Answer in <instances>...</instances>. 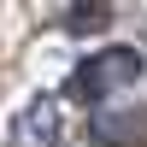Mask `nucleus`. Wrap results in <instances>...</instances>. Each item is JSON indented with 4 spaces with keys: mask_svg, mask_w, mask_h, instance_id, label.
<instances>
[{
    "mask_svg": "<svg viewBox=\"0 0 147 147\" xmlns=\"http://www.w3.org/2000/svg\"><path fill=\"white\" fill-rule=\"evenodd\" d=\"M136 82H141V53H136V47H100V53H88L65 77V94L82 100V106H100V100L129 94Z\"/></svg>",
    "mask_w": 147,
    "mask_h": 147,
    "instance_id": "obj_1",
    "label": "nucleus"
},
{
    "mask_svg": "<svg viewBox=\"0 0 147 147\" xmlns=\"http://www.w3.org/2000/svg\"><path fill=\"white\" fill-rule=\"evenodd\" d=\"M0 147H65V106L53 100V94H41V100L18 106L6 124V141Z\"/></svg>",
    "mask_w": 147,
    "mask_h": 147,
    "instance_id": "obj_2",
    "label": "nucleus"
},
{
    "mask_svg": "<svg viewBox=\"0 0 147 147\" xmlns=\"http://www.w3.org/2000/svg\"><path fill=\"white\" fill-rule=\"evenodd\" d=\"M136 124H141L136 112H124V118H100V141H106V136H136Z\"/></svg>",
    "mask_w": 147,
    "mask_h": 147,
    "instance_id": "obj_3",
    "label": "nucleus"
}]
</instances>
